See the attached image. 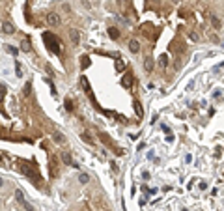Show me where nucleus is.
I'll list each match as a JSON object with an SVG mask.
<instances>
[{
	"instance_id": "obj_1",
	"label": "nucleus",
	"mask_w": 224,
	"mask_h": 211,
	"mask_svg": "<svg viewBox=\"0 0 224 211\" xmlns=\"http://www.w3.org/2000/svg\"><path fill=\"white\" fill-rule=\"evenodd\" d=\"M43 39L49 43V49H51V51H52L54 54H60V41L56 39L54 36H51V34H45Z\"/></svg>"
},
{
	"instance_id": "obj_2",
	"label": "nucleus",
	"mask_w": 224,
	"mask_h": 211,
	"mask_svg": "<svg viewBox=\"0 0 224 211\" xmlns=\"http://www.w3.org/2000/svg\"><path fill=\"white\" fill-rule=\"evenodd\" d=\"M15 196H17V200L24 206V209H26V211H34V206L26 200V196H24V193L21 191V189H17V191H15Z\"/></svg>"
},
{
	"instance_id": "obj_3",
	"label": "nucleus",
	"mask_w": 224,
	"mask_h": 211,
	"mask_svg": "<svg viewBox=\"0 0 224 211\" xmlns=\"http://www.w3.org/2000/svg\"><path fill=\"white\" fill-rule=\"evenodd\" d=\"M21 170H23V174H24V176H28V178H30L32 181H39V176H38L36 172H34V170H32V168L28 166L26 163H23V165H21Z\"/></svg>"
},
{
	"instance_id": "obj_4",
	"label": "nucleus",
	"mask_w": 224,
	"mask_h": 211,
	"mask_svg": "<svg viewBox=\"0 0 224 211\" xmlns=\"http://www.w3.org/2000/svg\"><path fill=\"white\" fill-rule=\"evenodd\" d=\"M69 38H71L73 47H77V45L80 43V34H79V30H69Z\"/></svg>"
},
{
	"instance_id": "obj_5",
	"label": "nucleus",
	"mask_w": 224,
	"mask_h": 211,
	"mask_svg": "<svg viewBox=\"0 0 224 211\" xmlns=\"http://www.w3.org/2000/svg\"><path fill=\"white\" fill-rule=\"evenodd\" d=\"M47 23L51 24V26H58L60 24V17L56 15V13H49V15H47Z\"/></svg>"
},
{
	"instance_id": "obj_6",
	"label": "nucleus",
	"mask_w": 224,
	"mask_h": 211,
	"mask_svg": "<svg viewBox=\"0 0 224 211\" xmlns=\"http://www.w3.org/2000/svg\"><path fill=\"white\" fill-rule=\"evenodd\" d=\"M62 161H64V163H66V165H69V166H79V165H77V163H75V161L71 159V155H69V153H66V151H64V153H62Z\"/></svg>"
},
{
	"instance_id": "obj_7",
	"label": "nucleus",
	"mask_w": 224,
	"mask_h": 211,
	"mask_svg": "<svg viewBox=\"0 0 224 211\" xmlns=\"http://www.w3.org/2000/svg\"><path fill=\"white\" fill-rule=\"evenodd\" d=\"M153 67H155V62H153V58H146L144 60V69H146V71H153Z\"/></svg>"
},
{
	"instance_id": "obj_8",
	"label": "nucleus",
	"mask_w": 224,
	"mask_h": 211,
	"mask_svg": "<svg viewBox=\"0 0 224 211\" xmlns=\"http://www.w3.org/2000/svg\"><path fill=\"white\" fill-rule=\"evenodd\" d=\"M129 51H131V52H135V54L140 51V43H138L136 39H131V41H129Z\"/></svg>"
},
{
	"instance_id": "obj_9",
	"label": "nucleus",
	"mask_w": 224,
	"mask_h": 211,
	"mask_svg": "<svg viewBox=\"0 0 224 211\" xmlns=\"http://www.w3.org/2000/svg\"><path fill=\"white\" fill-rule=\"evenodd\" d=\"M2 32L4 34H13V32H15V28H13L11 23H2Z\"/></svg>"
},
{
	"instance_id": "obj_10",
	"label": "nucleus",
	"mask_w": 224,
	"mask_h": 211,
	"mask_svg": "<svg viewBox=\"0 0 224 211\" xmlns=\"http://www.w3.org/2000/svg\"><path fill=\"white\" fill-rule=\"evenodd\" d=\"M82 140H84V142H88V144H94V138H92V133H90V131H86V133H82Z\"/></svg>"
},
{
	"instance_id": "obj_11",
	"label": "nucleus",
	"mask_w": 224,
	"mask_h": 211,
	"mask_svg": "<svg viewBox=\"0 0 224 211\" xmlns=\"http://www.w3.org/2000/svg\"><path fill=\"white\" fill-rule=\"evenodd\" d=\"M108 36H110L112 39H118V36H120V32H118V28L110 26V28H108Z\"/></svg>"
},
{
	"instance_id": "obj_12",
	"label": "nucleus",
	"mask_w": 224,
	"mask_h": 211,
	"mask_svg": "<svg viewBox=\"0 0 224 211\" xmlns=\"http://www.w3.org/2000/svg\"><path fill=\"white\" fill-rule=\"evenodd\" d=\"M88 181H90V176H88V174H82V172H80V174H79V183L86 185Z\"/></svg>"
},
{
	"instance_id": "obj_13",
	"label": "nucleus",
	"mask_w": 224,
	"mask_h": 211,
	"mask_svg": "<svg viewBox=\"0 0 224 211\" xmlns=\"http://www.w3.org/2000/svg\"><path fill=\"white\" fill-rule=\"evenodd\" d=\"M52 138H54V142H58V144H64V142H66V138L62 136V133H54Z\"/></svg>"
},
{
	"instance_id": "obj_14",
	"label": "nucleus",
	"mask_w": 224,
	"mask_h": 211,
	"mask_svg": "<svg viewBox=\"0 0 224 211\" xmlns=\"http://www.w3.org/2000/svg\"><path fill=\"white\" fill-rule=\"evenodd\" d=\"M211 24L217 28V30H220L222 28V23H220V19H217V17H211Z\"/></svg>"
},
{
	"instance_id": "obj_15",
	"label": "nucleus",
	"mask_w": 224,
	"mask_h": 211,
	"mask_svg": "<svg viewBox=\"0 0 224 211\" xmlns=\"http://www.w3.org/2000/svg\"><path fill=\"white\" fill-rule=\"evenodd\" d=\"M159 64L163 66V67L168 66V56H166V54H161V56H159Z\"/></svg>"
},
{
	"instance_id": "obj_16",
	"label": "nucleus",
	"mask_w": 224,
	"mask_h": 211,
	"mask_svg": "<svg viewBox=\"0 0 224 211\" xmlns=\"http://www.w3.org/2000/svg\"><path fill=\"white\" fill-rule=\"evenodd\" d=\"M133 107H135V112H136L138 116H142V114H144V110H142V107H140V103H138V101L133 103Z\"/></svg>"
},
{
	"instance_id": "obj_17",
	"label": "nucleus",
	"mask_w": 224,
	"mask_h": 211,
	"mask_svg": "<svg viewBox=\"0 0 224 211\" xmlns=\"http://www.w3.org/2000/svg\"><path fill=\"white\" fill-rule=\"evenodd\" d=\"M21 49H23L24 52H30V51H32V47H30V43H28V41H23V43H21Z\"/></svg>"
},
{
	"instance_id": "obj_18",
	"label": "nucleus",
	"mask_w": 224,
	"mask_h": 211,
	"mask_svg": "<svg viewBox=\"0 0 224 211\" xmlns=\"http://www.w3.org/2000/svg\"><path fill=\"white\" fill-rule=\"evenodd\" d=\"M88 66H90V60L86 58V56H84V58H80V67H82V69H86Z\"/></svg>"
},
{
	"instance_id": "obj_19",
	"label": "nucleus",
	"mask_w": 224,
	"mask_h": 211,
	"mask_svg": "<svg viewBox=\"0 0 224 211\" xmlns=\"http://www.w3.org/2000/svg\"><path fill=\"white\" fill-rule=\"evenodd\" d=\"M30 92H32V84H30V82H26V86H24V90H23V94H24V95H30Z\"/></svg>"
},
{
	"instance_id": "obj_20",
	"label": "nucleus",
	"mask_w": 224,
	"mask_h": 211,
	"mask_svg": "<svg viewBox=\"0 0 224 211\" xmlns=\"http://www.w3.org/2000/svg\"><path fill=\"white\" fill-rule=\"evenodd\" d=\"M122 82H123V86H131V84H133V79L127 75V77H123V80H122Z\"/></svg>"
},
{
	"instance_id": "obj_21",
	"label": "nucleus",
	"mask_w": 224,
	"mask_h": 211,
	"mask_svg": "<svg viewBox=\"0 0 224 211\" xmlns=\"http://www.w3.org/2000/svg\"><path fill=\"white\" fill-rule=\"evenodd\" d=\"M123 67H125L123 62L122 60H116V69H118V71H123Z\"/></svg>"
},
{
	"instance_id": "obj_22",
	"label": "nucleus",
	"mask_w": 224,
	"mask_h": 211,
	"mask_svg": "<svg viewBox=\"0 0 224 211\" xmlns=\"http://www.w3.org/2000/svg\"><path fill=\"white\" fill-rule=\"evenodd\" d=\"M213 97H215V99H220V97H222V90L219 88V90H217V92L213 94Z\"/></svg>"
},
{
	"instance_id": "obj_23",
	"label": "nucleus",
	"mask_w": 224,
	"mask_h": 211,
	"mask_svg": "<svg viewBox=\"0 0 224 211\" xmlns=\"http://www.w3.org/2000/svg\"><path fill=\"white\" fill-rule=\"evenodd\" d=\"M189 38H191L192 41H198V34H196V32H191V34H189Z\"/></svg>"
},
{
	"instance_id": "obj_24",
	"label": "nucleus",
	"mask_w": 224,
	"mask_h": 211,
	"mask_svg": "<svg viewBox=\"0 0 224 211\" xmlns=\"http://www.w3.org/2000/svg\"><path fill=\"white\" fill-rule=\"evenodd\" d=\"M66 108L67 110H73V103L71 101H66Z\"/></svg>"
},
{
	"instance_id": "obj_25",
	"label": "nucleus",
	"mask_w": 224,
	"mask_h": 211,
	"mask_svg": "<svg viewBox=\"0 0 224 211\" xmlns=\"http://www.w3.org/2000/svg\"><path fill=\"white\" fill-rule=\"evenodd\" d=\"M6 51H10L11 54H17V49H13V47H6Z\"/></svg>"
},
{
	"instance_id": "obj_26",
	"label": "nucleus",
	"mask_w": 224,
	"mask_h": 211,
	"mask_svg": "<svg viewBox=\"0 0 224 211\" xmlns=\"http://www.w3.org/2000/svg\"><path fill=\"white\" fill-rule=\"evenodd\" d=\"M15 69H17V75H19V77H23V73H21V64H19V62H17V66H15Z\"/></svg>"
},
{
	"instance_id": "obj_27",
	"label": "nucleus",
	"mask_w": 224,
	"mask_h": 211,
	"mask_svg": "<svg viewBox=\"0 0 224 211\" xmlns=\"http://www.w3.org/2000/svg\"><path fill=\"white\" fill-rule=\"evenodd\" d=\"M4 92H6L4 86H0V101H2V97H4Z\"/></svg>"
},
{
	"instance_id": "obj_28",
	"label": "nucleus",
	"mask_w": 224,
	"mask_h": 211,
	"mask_svg": "<svg viewBox=\"0 0 224 211\" xmlns=\"http://www.w3.org/2000/svg\"><path fill=\"white\" fill-rule=\"evenodd\" d=\"M0 187H4V179L2 178H0Z\"/></svg>"
},
{
	"instance_id": "obj_29",
	"label": "nucleus",
	"mask_w": 224,
	"mask_h": 211,
	"mask_svg": "<svg viewBox=\"0 0 224 211\" xmlns=\"http://www.w3.org/2000/svg\"><path fill=\"white\" fill-rule=\"evenodd\" d=\"M0 163H2V155H0Z\"/></svg>"
},
{
	"instance_id": "obj_30",
	"label": "nucleus",
	"mask_w": 224,
	"mask_h": 211,
	"mask_svg": "<svg viewBox=\"0 0 224 211\" xmlns=\"http://www.w3.org/2000/svg\"><path fill=\"white\" fill-rule=\"evenodd\" d=\"M174 2H179V0H174Z\"/></svg>"
},
{
	"instance_id": "obj_31",
	"label": "nucleus",
	"mask_w": 224,
	"mask_h": 211,
	"mask_svg": "<svg viewBox=\"0 0 224 211\" xmlns=\"http://www.w3.org/2000/svg\"><path fill=\"white\" fill-rule=\"evenodd\" d=\"M183 211H189V209H183Z\"/></svg>"
}]
</instances>
